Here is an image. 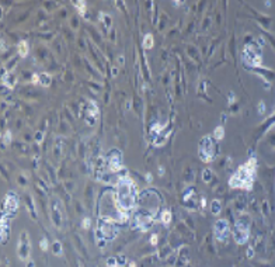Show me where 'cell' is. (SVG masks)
<instances>
[{
	"mask_svg": "<svg viewBox=\"0 0 275 267\" xmlns=\"http://www.w3.org/2000/svg\"><path fill=\"white\" fill-rule=\"evenodd\" d=\"M114 198L115 203L118 204V207L125 212H128L129 209H132L136 205V198H138L136 186L129 177L122 176L118 179L117 193H115Z\"/></svg>",
	"mask_w": 275,
	"mask_h": 267,
	"instance_id": "cell-1",
	"label": "cell"
},
{
	"mask_svg": "<svg viewBox=\"0 0 275 267\" xmlns=\"http://www.w3.org/2000/svg\"><path fill=\"white\" fill-rule=\"evenodd\" d=\"M255 169H257V160H255V158L249 159V162L244 163L243 166H240L239 170L230 177L229 186L232 188L251 190L253 183H254V177H255Z\"/></svg>",
	"mask_w": 275,
	"mask_h": 267,
	"instance_id": "cell-2",
	"label": "cell"
},
{
	"mask_svg": "<svg viewBox=\"0 0 275 267\" xmlns=\"http://www.w3.org/2000/svg\"><path fill=\"white\" fill-rule=\"evenodd\" d=\"M115 221L112 218L108 217H100L98 219V228H97V233H98L100 238L106 239V241H111L117 236L118 231L115 228Z\"/></svg>",
	"mask_w": 275,
	"mask_h": 267,
	"instance_id": "cell-3",
	"label": "cell"
},
{
	"mask_svg": "<svg viewBox=\"0 0 275 267\" xmlns=\"http://www.w3.org/2000/svg\"><path fill=\"white\" fill-rule=\"evenodd\" d=\"M215 152H216V148H215L214 139L211 136H204V138L199 141L198 144V156L204 163H209L215 159Z\"/></svg>",
	"mask_w": 275,
	"mask_h": 267,
	"instance_id": "cell-4",
	"label": "cell"
},
{
	"mask_svg": "<svg viewBox=\"0 0 275 267\" xmlns=\"http://www.w3.org/2000/svg\"><path fill=\"white\" fill-rule=\"evenodd\" d=\"M243 61L246 65L250 66H261L263 63V58H261V47L253 42V44H247L243 49Z\"/></svg>",
	"mask_w": 275,
	"mask_h": 267,
	"instance_id": "cell-5",
	"label": "cell"
},
{
	"mask_svg": "<svg viewBox=\"0 0 275 267\" xmlns=\"http://www.w3.org/2000/svg\"><path fill=\"white\" fill-rule=\"evenodd\" d=\"M233 238L236 241V243L244 245L249 241V222L244 221H237L236 226L233 231Z\"/></svg>",
	"mask_w": 275,
	"mask_h": 267,
	"instance_id": "cell-6",
	"label": "cell"
},
{
	"mask_svg": "<svg viewBox=\"0 0 275 267\" xmlns=\"http://www.w3.org/2000/svg\"><path fill=\"white\" fill-rule=\"evenodd\" d=\"M18 208V196L13 191H9L3 200V211H6V217H13Z\"/></svg>",
	"mask_w": 275,
	"mask_h": 267,
	"instance_id": "cell-7",
	"label": "cell"
},
{
	"mask_svg": "<svg viewBox=\"0 0 275 267\" xmlns=\"http://www.w3.org/2000/svg\"><path fill=\"white\" fill-rule=\"evenodd\" d=\"M29 252H31V245L27 232H21L20 242L17 245V253L21 260H29Z\"/></svg>",
	"mask_w": 275,
	"mask_h": 267,
	"instance_id": "cell-8",
	"label": "cell"
},
{
	"mask_svg": "<svg viewBox=\"0 0 275 267\" xmlns=\"http://www.w3.org/2000/svg\"><path fill=\"white\" fill-rule=\"evenodd\" d=\"M108 166L111 172H119L122 169V153L118 149H112L108 153Z\"/></svg>",
	"mask_w": 275,
	"mask_h": 267,
	"instance_id": "cell-9",
	"label": "cell"
},
{
	"mask_svg": "<svg viewBox=\"0 0 275 267\" xmlns=\"http://www.w3.org/2000/svg\"><path fill=\"white\" fill-rule=\"evenodd\" d=\"M215 236L219 242H226L229 236V222L226 219H219L215 223Z\"/></svg>",
	"mask_w": 275,
	"mask_h": 267,
	"instance_id": "cell-10",
	"label": "cell"
},
{
	"mask_svg": "<svg viewBox=\"0 0 275 267\" xmlns=\"http://www.w3.org/2000/svg\"><path fill=\"white\" fill-rule=\"evenodd\" d=\"M98 120V107L94 101H88V108L86 110V122L88 125H96Z\"/></svg>",
	"mask_w": 275,
	"mask_h": 267,
	"instance_id": "cell-11",
	"label": "cell"
},
{
	"mask_svg": "<svg viewBox=\"0 0 275 267\" xmlns=\"http://www.w3.org/2000/svg\"><path fill=\"white\" fill-rule=\"evenodd\" d=\"M10 218L2 217V225H0V231H2V243H6L10 238Z\"/></svg>",
	"mask_w": 275,
	"mask_h": 267,
	"instance_id": "cell-12",
	"label": "cell"
},
{
	"mask_svg": "<svg viewBox=\"0 0 275 267\" xmlns=\"http://www.w3.org/2000/svg\"><path fill=\"white\" fill-rule=\"evenodd\" d=\"M17 51H18V53H20L21 58H25V56L28 55V44H27L25 41L18 42V45H17Z\"/></svg>",
	"mask_w": 275,
	"mask_h": 267,
	"instance_id": "cell-13",
	"label": "cell"
},
{
	"mask_svg": "<svg viewBox=\"0 0 275 267\" xmlns=\"http://www.w3.org/2000/svg\"><path fill=\"white\" fill-rule=\"evenodd\" d=\"M153 45H155V39H153L152 34H146L143 37V48L145 49H152Z\"/></svg>",
	"mask_w": 275,
	"mask_h": 267,
	"instance_id": "cell-14",
	"label": "cell"
},
{
	"mask_svg": "<svg viewBox=\"0 0 275 267\" xmlns=\"http://www.w3.org/2000/svg\"><path fill=\"white\" fill-rule=\"evenodd\" d=\"M51 82H52V77L48 73H39V85L42 87H48L51 85Z\"/></svg>",
	"mask_w": 275,
	"mask_h": 267,
	"instance_id": "cell-15",
	"label": "cell"
},
{
	"mask_svg": "<svg viewBox=\"0 0 275 267\" xmlns=\"http://www.w3.org/2000/svg\"><path fill=\"white\" fill-rule=\"evenodd\" d=\"M223 136H225V128H223L222 125L216 127L214 131V138L218 139V141H220V139H223Z\"/></svg>",
	"mask_w": 275,
	"mask_h": 267,
	"instance_id": "cell-16",
	"label": "cell"
},
{
	"mask_svg": "<svg viewBox=\"0 0 275 267\" xmlns=\"http://www.w3.org/2000/svg\"><path fill=\"white\" fill-rule=\"evenodd\" d=\"M171 218H173V215H171V212H170L169 209H164V211L161 212V222H163L164 225H169V223L171 222Z\"/></svg>",
	"mask_w": 275,
	"mask_h": 267,
	"instance_id": "cell-17",
	"label": "cell"
},
{
	"mask_svg": "<svg viewBox=\"0 0 275 267\" xmlns=\"http://www.w3.org/2000/svg\"><path fill=\"white\" fill-rule=\"evenodd\" d=\"M220 208H222V205H220V203H219V200H214L211 203V211H212V214L214 215H218L220 212Z\"/></svg>",
	"mask_w": 275,
	"mask_h": 267,
	"instance_id": "cell-18",
	"label": "cell"
},
{
	"mask_svg": "<svg viewBox=\"0 0 275 267\" xmlns=\"http://www.w3.org/2000/svg\"><path fill=\"white\" fill-rule=\"evenodd\" d=\"M74 6L77 7V10H79L80 16H84V14H86V6H87V3H86V2H83V0H77V2H74Z\"/></svg>",
	"mask_w": 275,
	"mask_h": 267,
	"instance_id": "cell-19",
	"label": "cell"
},
{
	"mask_svg": "<svg viewBox=\"0 0 275 267\" xmlns=\"http://www.w3.org/2000/svg\"><path fill=\"white\" fill-rule=\"evenodd\" d=\"M100 18H101V21L104 23V25H106L107 28H110V27H111V16H110V14L100 13Z\"/></svg>",
	"mask_w": 275,
	"mask_h": 267,
	"instance_id": "cell-20",
	"label": "cell"
},
{
	"mask_svg": "<svg viewBox=\"0 0 275 267\" xmlns=\"http://www.w3.org/2000/svg\"><path fill=\"white\" fill-rule=\"evenodd\" d=\"M202 180H204L205 183H209L212 180V170L211 169H205V170L202 172Z\"/></svg>",
	"mask_w": 275,
	"mask_h": 267,
	"instance_id": "cell-21",
	"label": "cell"
},
{
	"mask_svg": "<svg viewBox=\"0 0 275 267\" xmlns=\"http://www.w3.org/2000/svg\"><path fill=\"white\" fill-rule=\"evenodd\" d=\"M161 129H163V128H161V125H160V124H157V122H156V124H153V125L150 127V134H153V135H156V136H157L159 134H161V132H163V131H161Z\"/></svg>",
	"mask_w": 275,
	"mask_h": 267,
	"instance_id": "cell-22",
	"label": "cell"
},
{
	"mask_svg": "<svg viewBox=\"0 0 275 267\" xmlns=\"http://www.w3.org/2000/svg\"><path fill=\"white\" fill-rule=\"evenodd\" d=\"M52 252H53V255H56V256L62 255V245H61V242H58V241L53 242V245H52Z\"/></svg>",
	"mask_w": 275,
	"mask_h": 267,
	"instance_id": "cell-23",
	"label": "cell"
},
{
	"mask_svg": "<svg viewBox=\"0 0 275 267\" xmlns=\"http://www.w3.org/2000/svg\"><path fill=\"white\" fill-rule=\"evenodd\" d=\"M10 142H11V132L7 129L6 131V134L3 135V144H6V145H9Z\"/></svg>",
	"mask_w": 275,
	"mask_h": 267,
	"instance_id": "cell-24",
	"label": "cell"
},
{
	"mask_svg": "<svg viewBox=\"0 0 275 267\" xmlns=\"http://www.w3.org/2000/svg\"><path fill=\"white\" fill-rule=\"evenodd\" d=\"M39 247H41L44 252H47L48 250V239L47 238H42L41 242H39Z\"/></svg>",
	"mask_w": 275,
	"mask_h": 267,
	"instance_id": "cell-25",
	"label": "cell"
},
{
	"mask_svg": "<svg viewBox=\"0 0 275 267\" xmlns=\"http://www.w3.org/2000/svg\"><path fill=\"white\" fill-rule=\"evenodd\" d=\"M82 226L84 229H90V226H91V221L88 219V218H84V219L82 221Z\"/></svg>",
	"mask_w": 275,
	"mask_h": 267,
	"instance_id": "cell-26",
	"label": "cell"
},
{
	"mask_svg": "<svg viewBox=\"0 0 275 267\" xmlns=\"http://www.w3.org/2000/svg\"><path fill=\"white\" fill-rule=\"evenodd\" d=\"M264 113H265V104H264V101H260L258 103V114L263 115Z\"/></svg>",
	"mask_w": 275,
	"mask_h": 267,
	"instance_id": "cell-27",
	"label": "cell"
},
{
	"mask_svg": "<svg viewBox=\"0 0 275 267\" xmlns=\"http://www.w3.org/2000/svg\"><path fill=\"white\" fill-rule=\"evenodd\" d=\"M107 266H108V267H115V266H117V259H115V257H110L108 260H107Z\"/></svg>",
	"mask_w": 275,
	"mask_h": 267,
	"instance_id": "cell-28",
	"label": "cell"
},
{
	"mask_svg": "<svg viewBox=\"0 0 275 267\" xmlns=\"http://www.w3.org/2000/svg\"><path fill=\"white\" fill-rule=\"evenodd\" d=\"M157 241H159V236L156 235V233H153V235L150 236V245H152V246H156V245H157Z\"/></svg>",
	"mask_w": 275,
	"mask_h": 267,
	"instance_id": "cell-29",
	"label": "cell"
},
{
	"mask_svg": "<svg viewBox=\"0 0 275 267\" xmlns=\"http://www.w3.org/2000/svg\"><path fill=\"white\" fill-rule=\"evenodd\" d=\"M125 263H126L125 257H124V256H118V257H117V266H118V267H119V266H124Z\"/></svg>",
	"mask_w": 275,
	"mask_h": 267,
	"instance_id": "cell-30",
	"label": "cell"
},
{
	"mask_svg": "<svg viewBox=\"0 0 275 267\" xmlns=\"http://www.w3.org/2000/svg\"><path fill=\"white\" fill-rule=\"evenodd\" d=\"M32 83H34V85L39 83V75H38V73H34V75H32Z\"/></svg>",
	"mask_w": 275,
	"mask_h": 267,
	"instance_id": "cell-31",
	"label": "cell"
},
{
	"mask_svg": "<svg viewBox=\"0 0 275 267\" xmlns=\"http://www.w3.org/2000/svg\"><path fill=\"white\" fill-rule=\"evenodd\" d=\"M228 97H229V104H233L234 103V93H233V91H230Z\"/></svg>",
	"mask_w": 275,
	"mask_h": 267,
	"instance_id": "cell-32",
	"label": "cell"
},
{
	"mask_svg": "<svg viewBox=\"0 0 275 267\" xmlns=\"http://www.w3.org/2000/svg\"><path fill=\"white\" fill-rule=\"evenodd\" d=\"M117 61H118V63H119V65H124V63H125V56H124V55H119Z\"/></svg>",
	"mask_w": 275,
	"mask_h": 267,
	"instance_id": "cell-33",
	"label": "cell"
},
{
	"mask_svg": "<svg viewBox=\"0 0 275 267\" xmlns=\"http://www.w3.org/2000/svg\"><path fill=\"white\" fill-rule=\"evenodd\" d=\"M253 256H254V250H253L251 247H249V250H247V257H250V259H251Z\"/></svg>",
	"mask_w": 275,
	"mask_h": 267,
	"instance_id": "cell-34",
	"label": "cell"
},
{
	"mask_svg": "<svg viewBox=\"0 0 275 267\" xmlns=\"http://www.w3.org/2000/svg\"><path fill=\"white\" fill-rule=\"evenodd\" d=\"M42 138H44V132H39V134H37V136H35L37 141L41 142V141H42Z\"/></svg>",
	"mask_w": 275,
	"mask_h": 267,
	"instance_id": "cell-35",
	"label": "cell"
},
{
	"mask_svg": "<svg viewBox=\"0 0 275 267\" xmlns=\"http://www.w3.org/2000/svg\"><path fill=\"white\" fill-rule=\"evenodd\" d=\"M4 79H9V77H7V76H4V77H3V80H4ZM14 83H16V79H14V77H13V79L9 82V86H10V87H13V86H14Z\"/></svg>",
	"mask_w": 275,
	"mask_h": 267,
	"instance_id": "cell-36",
	"label": "cell"
},
{
	"mask_svg": "<svg viewBox=\"0 0 275 267\" xmlns=\"http://www.w3.org/2000/svg\"><path fill=\"white\" fill-rule=\"evenodd\" d=\"M25 267H35V263H34L32 260H28V261H27V264H25Z\"/></svg>",
	"mask_w": 275,
	"mask_h": 267,
	"instance_id": "cell-37",
	"label": "cell"
},
{
	"mask_svg": "<svg viewBox=\"0 0 275 267\" xmlns=\"http://www.w3.org/2000/svg\"><path fill=\"white\" fill-rule=\"evenodd\" d=\"M106 242H107L106 239H101V241L98 242V246H100V247H104V245H106Z\"/></svg>",
	"mask_w": 275,
	"mask_h": 267,
	"instance_id": "cell-38",
	"label": "cell"
},
{
	"mask_svg": "<svg viewBox=\"0 0 275 267\" xmlns=\"http://www.w3.org/2000/svg\"><path fill=\"white\" fill-rule=\"evenodd\" d=\"M111 73H112V76H117V75H118V68H112Z\"/></svg>",
	"mask_w": 275,
	"mask_h": 267,
	"instance_id": "cell-39",
	"label": "cell"
},
{
	"mask_svg": "<svg viewBox=\"0 0 275 267\" xmlns=\"http://www.w3.org/2000/svg\"><path fill=\"white\" fill-rule=\"evenodd\" d=\"M201 205H202V208L206 205V201H205V198H201Z\"/></svg>",
	"mask_w": 275,
	"mask_h": 267,
	"instance_id": "cell-40",
	"label": "cell"
},
{
	"mask_svg": "<svg viewBox=\"0 0 275 267\" xmlns=\"http://www.w3.org/2000/svg\"><path fill=\"white\" fill-rule=\"evenodd\" d=\"M131 106H132V103H131V100H128V101H126V108H131Z\"/></svg>",
	"mask_w": 275,
	"mask_h": 267,
	"instance_id": "cell-41",
	"label": "cell"
},
{
	"mask_svg": "<svg viewBox=\"0 0 275 267\" xmlns=\"http://www.w3.org/2000/svg\"><path fill=\"white\" fill-rule=\"evenodd\" d=\"M146 180H147V182H152V176H150V174H149V173H147V174H146Z\"/></svg>",
	"mask_w": 275,
	"mask_h": 267,
	"instance_id": "cell-42",
	"label": "cell"
},
{
	"mask_svg": "<svg viewBox=\"0 0 275 267\" xmlns=\"http://www.w3.org/2000/svg\"><path fill=\"white\" fill-rule=\"evenodd\" d=\"M181 3H183V2H178V0H177V2H173V4H174V6H180V4H181Z\"/></svg>",
	"mask_w": 275,
	"mask_h": 267,
	"instance_id": "cell-43",
	"label": "cell"
},
{
	"mask_svg": "<svg viewBox=\"0 0 275 267\" xmlns=\"http://www.w3.org/2000/svg\"><path fill=\"white\" fill-rule=\"evenodd\" d=\"M164 173V169L163 168H159V174H163Z\"/></svg>",
	"mask_w": 275,
	"mask_h": 267,
	"instance_id": "cell-44",
	"label": "cell"
},
{
	"mask_svg": "<svg viewBox=\"0 0 275 267\" xmlns=\"http://www.w3.org/2000/svg\"><path fill=\"white\" fill-rule=\"evenodd\" d=\"M128 267H136V266H135V263H133V261H131V263H129V266H128Z\"/></svg>",
	"mask_w": 275,
	"mask_h": 267,
	"instance_id": "cell-45",
	"label": "cell"
},
{
	"mask_svg": "<svg viewBox=\"0 0 275 267\" xmlns=\"http://www.w3.org/2000/svg\"><path fill=\"white\" fill-rule=\"evenodd\" d=\"M115 267H118V266H115Z\"/></svg>",
	"mask_w": 275,
	"mask_h": 267,
	"instance_id": "cell-46",
	"label": "cell"
}]
</instances>
